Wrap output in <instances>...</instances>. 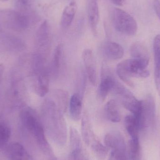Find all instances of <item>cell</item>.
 Masks as SVG:
<instances>
[{
  "label": "cell",
  "instance_id": "cell-1",
  "mask_svg": "<svg viewBox=\"0 0 160 160\" xmlns=\"http://www.w3.org/2000/svg\"><path fill=\"white\" fill-rule=\"evenodd\" d=\"M62 111L52 98H47L42 106V114L45 126L53 136L65 137L67 126Z\"/></svg>",
  "mask_w": 160,
  "mask_h": 160
},
{
  "label": "cell",
  "instance_id": "cell-2",
  "mask_svg": "<svg viewBox=\"0 0 160 160\" xmlns=\"http://www.w3.org/2000/svg\"><path fill=\"white\" fill-rule=\"evenodd\" d=\"M149 62L138 59L125 60L119 63L117 67L118 76L122 81L129 86H133L132 81L133 78H146L150 75L147 69Z\"/></svg>",
  "mask_w": 160,
  "mask_h": 160
},
{
  "label": "cell",
  "instance_id": "cell-3",
  "mask_svg": "<svg viewBox=\"0 0 160 160\" xmlns=\"http://www.w3.org/2000/svg\"><path fill=\"white\" fill-rule=\"evenodd\" d=\"M21 118L26 129L37 141L40 146L45 151H49V147L44 128L37 113L32 109L28 108L22 111Z\"/></svg>",
  "mask_w": 160,
  "mask_h": 160
},
{
  "label": "cell",
  "instance_id": "cell-4",
  "mask_svg": "<svg viewBox=\"0 0 160 160\" xmlns=\"http://www.w3.org/2000/svg\"><path fill=\"white\" fill-rule=\"evenodd\" d=\"M113 22L117 32L125 35H135L138 24L135 19L128 12L119 8H115L112 15Z\"/></svg>",
  "mask_w": 160,
  "mask_h": 160
},
{
  "label": "cell",
  "instance_id": "cell-5",
  "mask_svg": "<svg viewBox=\"0 0 160 160\" xmlns=\"http://www.w3.org/2000/svg\"><path fill=\"white\" fill-rule=\"evenodd\" d=\"M156 105L152 95H148L142 101L141 113L135 118L140 131L154 126L156 120Z\"/></svg>",
  "mask_w": 160,
  "mask_h": 160
},
{
  "label": "cell",
  "instance_id": "cell-6",
  "mask_svg": "<svg viewBox=\"0 0 160 160\" xmlns=\"http://www.w3.org/2000/svg\"><path fill=\"white\" fill-rule=\"evenodd\" d=\"M104 143L106 147L112 150L110 160H128L126 143L121 134L117 132L107 133Z\"/></svg>",
  "mask_w": 160,
  "mask_h": 160
},
{
  "label": "cell",
  "instance_id": "cell-7",
  "mask_svg": "<svg viewBox=\"0 0 160 160\" xmlns=\"http://www.w3.org/2000/svg\"><path fill=\"white\" fill-rule=\"evenodd\" d=\"M7 25L13 30L22 31L29 26V18L25 14L16 11H10L8 13L6 18Z\"/></svg>",
  "mask_w": 160,
  "mask_h": 160
},
{
  "label": "cell",
  "instance_id": "cell-8",
  "mask_svg": "<svg viewBox=\"0 0 160 160\" xmlns=\"http://www.w3.org/2000/svg\"><path fill=\"white\" fill-rule=\"evenodd\" d=\"M82 57L88 80L91 84L95 86L97 84V73L94 53L91 50L86 49L83 52Z\"/></svg>",
  "mask_w": 160,
  "mask_h": 160
},
{
  "label": "cell",
  "instance_id": "cell-9",
  "mask_svg": "<svg viewBox=\"0 0 160 160\" xmlns=\"http://www.w3.org/2000/svg\"><path fill=\"white\" fill-rule=\"evenodd\" d=\"M38 74L36 80L35 91L41 97L46 96L49 89L50 72L43 64L40 65L38 68Z\"/></svg>",
  "mask_w": 160,
  "mask_h": 160
},
{
  "label": "cell",
  "instance_id": "cell-10",
  "mask_svg": "<svg viewBox=\"0 0 160 160\" xmlns=\"http://www.w3.org/2000/svg\"><path fill=\"white\" fill-rule=\"evenodd\" d=\"M88 18L92 32L98 33V27L99 19L98 0H88Z\"/></svg>",
  "mask_w": 160,
  "mask_h": 160
},
{
  "label": "cell",
  "instance_id": "cell-11",
  "mask_svg": "<svg viewBox=\"0 0 160 160\" xmlns=\"http://www.w3.org/2000/svg\"><path fill=\"white\" fill-rule=\"evenodd\" d=\"M103 52L107 59L116 61L123 57L124 50L123 47L118 43L108 41L103 45Z\"/></svg>",
  "mask_w": 160,
  "mask_h": 160
},
{
  "label": "cell",
  "instance_id": "cell-12",
  "mask_svg": "<svg viewBox=\"0 0 160 160\" xmlns=\"http://www.w3.org/2000/svg\"><path fill=\"white\" fill-rule=\"evenodd\" d=\"M117 82L116 80L111 75H103L98 88L99 98L101 100L105 99L108 94L112 91Z\"/></svg>",
  "mask_w": 160,
  "mask_h": 160
},
{
  "label": "cell",
  "instance_id": "cell-13",
  "mask_svg": "<svg viewBox=\"0 0 160 160\" xmlns=\"http://www.w3.org/2000/svg\"><path fill=\"white\" fill-rule=\"evenodd\" d=\"M155 58V81L156 88L160 97V34L157 35L153 43Z\"/></svg>",
  "mask_w": 160,
  "mask_h": 160
},
{
  "label": "cell",
  "instance_id": "cell-14",
  "mask_svg": "<svg viewBox=\"0 0 160 160\" xmlns=\"http://www.w3.org/2000/svg\"><path fill=\"white\" fill-rule=\"evenodd\" d=\"M36 39L39 47L48 48L51 40L50 28L47 21L43 22L39 26L36 34Z\"/></svg>",
  "mask_w": 160,
  "mask_h": 160
},
{
  "label": "cell",
  "instance_id": "cell-15",
  "mask_svg": "<svg viewBox=\"0 0 160 160\" xmlns=\"http://www.w3.org/2000/svg\"><path fill=\"white\" fill-rule=\"evenodd\" d=\"M69 113L71 118L75 121H78L82 116V97L78 93H75L70 98L69 102Z\"/></svg>",
  "mask_w": 160,
  "mask_h": 160
},
{
  "label": "cell",
  "instance_id": "cell-16",
  "mask_svg": "<svg viewBox=\"0 0 160 160\" xmlns=\"http://www.w3.org/2000/svg\"><path fill=\"white\" fill-rule=\"evenodd\" d=\"M63 46L59 44L54 50L49 70L50 75L53 78L56 79L59 76L62 63Z\"/></svg>",
  "mask_w": 160,
  "mask_h": 160
},
{
  "label": "cell",
  "instance_id": "cell-17",
  "mask_svg": "<svg viewBox=\"0 0 160 160\" xmlns=\"http://www.w3.org/2000/svg\"><path fill=\"white\" fill-rule=\"evenodd\" d=\"M77 9V4L74 2L70 3L64 9L61 18V24L64 29H67L72 24Z\"/></svg>",
  "mask_w": 160,
  "mask_h": 160
},
{
  "label": "cell",
  "instance_id": "cell-18",
  "mask_svg": "<svg viewBox=\"0 0 160 160\" xmlns=\"http://www.w3.org/2000/svg\"><path fill=\"white\" fill-rule=\"evenodd\" d=\"M105 114L107 118L114 123H118L121 120V115L116 101L110 100L105 107Z\"/></svg>",
  "mask_w": 160,
  "mask_h": 160
},
{
  "label": "cell",
  "instance_id": "cell-19",
  "mask_svg": "<svg viewBox=\"0 0 160 160\" xmlns=\"http://www.w3.org/2000/svg\"><path fill=\"white\" fill-rule=\"evenodd\" d=\"M7 153L12 160H22L28 154L23 146L18 142L10 144L8 147Z\"/></svg>",
  "mask_w": 160,
  "mask_h": 160
},
{
  "label": "cell",
  "instance_id": "cell-20",
  "mask_svg": "<svg viewBox=\"0 0 160 160\" xmlns=\"http://www.w3.org/2000/svg\"><path fill=\"white\" fill-rule=\"evenodd\" d=\"M53 100L58 104L63 112L65 113L69 105V95L66 91L62 89H57L53 91L52 98Z\"/></svg>",
  "mask_w": 160,
  "mask_h": 160
},
{
  "label": "cell",
  "instance_id": "cell-21",
  "mask_svg": "<svg viewBox=\"0 0 160 160\" xmlns=\"http://www.w3.org/2000/svg\"><path fill=\"white\" fill-rule=\"evenodd\" d=\"M128 149L129 160H141V148L139 138H130L128 143Z\"/></svg>",
  "mask_w": 160,
  "mask_h": 160
},
{
  "label": "cell",
  "instance_id": "cell-22",
  "mask_svg": "<svg viewBox=\"0 0 160 160\" xmlns=\"http://www.w3.org/2000/svg\"><path fill=\"white\" fill-rule=\"evenodd\" d=\"M82 133L86 143L89 144L94 135L91 121L87 113H84L82 118Z\"/></svg>",
  "mask_w": 160,
  "mask_h": 160
},
{
  "label": "cell",
  "instance_id": "cell-23",
  "mask_svg": "<svg viewBox=\"0 0 160 160\" xmlns=\"http://www.w3.org/2000/svg\"><path fill=\"white\" fill-rule=\"evenodd\" d=\"M131 55L134 59L149 62V54L146 48L139 43H135L130 47Z\"/></svg>",
  "mask_w": 160,
  "mask_h": 160
},
{
  "label": "cell",
  "instance_id": "cell-24",
  "mask_svg": "<svg viewBox=\"0 0 160 160\" xmlns=\"http://www.w3.org/2000/svg\"><path fill=\"white\" fill-rule=\"evenodd\" d=\"M125 125L130 138H139L140 129L137 120L133 115L126 117L125 118Z\"/></svg>",
  "mask_w": 160,
  "mask_h": 160
},
{
  "label": "cell",
  "instance_id": "cell-25",
  "mask_svg": "<svg viewBox=\"0 0 160 160\" xmlns=\"http://www.w3.org/2000/svg\"><path fill=\"white\" fill-rule=\"evenodd\" d=\"M11 136V130L3 122H0V149L5 147Z\"/></svg>",
  "mask_w": 160,
  "mask_h": 160
},
{
  "label": "cell",
  "instance_id": "cell-26",
  "mask_svg": "<svg viewBox=\"0 0 160 160\" xmlns=\"http://www.w3.org/2000/svg\"><path fill=\"white\" fill-rule=\"evenodd\" d=\"M91 147L95 155L99 159L103 160L105 158L108 153V148L102 145L99 141L95 139Z\"/></svg>",
  "mask_w": 160,
  "mask_h": 160
},
{
  "label": "cell",
  "instance_id": "cell-27",
  "mask_svg": "<svg viewBox=\"0 0 160 160\" xmlns=\"http://www.w3.org/2000/svg\"><path fill=\"white\" fill-rule=\"evenodd\" d=\"M153 6L156 14L160 20V0H153Z\"/></svg>",
  "mask_w": 160,
  "mask_h": 160
},
{
  "label": "cell",
  "instance_id": "cell-28",
  "mask_svg": "<svg viewBox=\"0 0 160 160\" xmlns=\"http://www.w3.org/2000/svg\"><path fill=\"white\" fill-rule=\"evenodd\" d=\"M114 4L118 6H122L125 3L126 0H112Z\"/></svg>",
  "mask_w": 160,
  "mask_h": 160
},
{
  "label": "cell",
  "instance_id": "cell-29",
  "mask_svg": "<svg viewBox=\"0 0 160 160\" xmlns=\"http://www.w3.org/2000/svg\"><path fill=\"white\" fill-rule=\"evenodd\" d=\"M4 66L2 64H0V80L2 78V77L3 74Z\"/></svg>",
  "mask_w": 160,
  "mask_h": 160
},
{
  "label": "cell",
  "instance_id": "cell-30",
  "mask_svg": "<svg viewBox=\"0 0 160 160\" xmlns=\"http://www.w3.org/2000/svg\"><path fill=\"white\" fill-rule=\"evenodd\" d=\"M22 160H34V159L28 154Z\"/></svg>",
  "mask_w": 160,
  "mask_h": 160
},
{
  "label": "cell",
  "instance_id": "cell-31",
  "mask_svg": "<svg viewBox=\"0 0 160 160\" xmlns=\"http://www.w3.org/2000/svg\"><path fill=\"white\" fill-rule=\"evenodd\" d=\"M20 2L23 5H26L27 4V2H28V0H19Z\"/></svg>",
  "mask_w": 160,
  "mask_h": 160
},
{
  "label": "cell",
  "instance_id": "cell-32",
  "mask_svg": "<svg viewBox=\"0 0 160 160\" xmlns=\"http://www.w3.org/2000/svg\"><path fill=\"white\" fill-rule=\"evenodd\" d=\"M1 26H0V31H1Z\"/></svg>",
  "mask_w": 160,
  "mask_h": 160
}]
</instances>
